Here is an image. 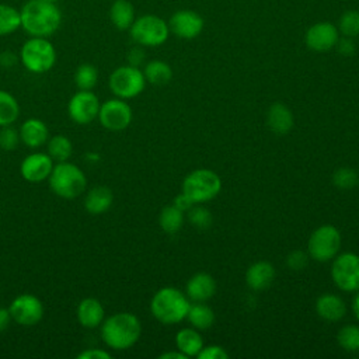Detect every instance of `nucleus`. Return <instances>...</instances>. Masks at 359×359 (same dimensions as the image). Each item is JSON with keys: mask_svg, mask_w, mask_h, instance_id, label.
Returning <instances> with one entry per match:
<instances>
[{"mask_svg": "<svg viewBox=\"0 0 359 359\" xmlns=\"http://www.w3.org/2000/svg\"><path fill=\"white\" fill-rule=\"evenodd\" d=\"M21 28L29 36L48 38L62 24V11L53 1L28 0L20 10Z\"/></svg>", "mask_w": 359, "mask_h": 359, "instance_id": "f257e3e1", "label": "nucleus"}, {"mask_svg": "<svg viewBox=\"0 0 359 359\" xmlns=\"http://www.w3.org/2000/svg\"><path fill=\"white\" fill-rule=\"evenodd\" d=\"M100 327L104 344L114 351L132 348L142 334V324L139 318L129 311H119L104 318Z\"/></svg>", "mask_w": 359, "mask_h": 359, "instance_id": "f03ea898", "label": "nucleus"}, {"mask_svg": "<svg viewBox=\"0 0 359 359\" xmlns=\"http://www.w3.org/2000/svg\"><path fill=\"white\" fill-rule=\"evenodd\" d=\"M189 299L180 289L165 286L158 289L150 302L153 317L163 324H177L187 318L189 310Z\"/></svg>", "mask_w": 359, "mask_h": 359, "instance_id": "7ed1b4c3", "label": "nucleus"}, {"mask_svg": "<svg viewBox=\"0 0 359 359\" xmlns=\"http://www.w3.org/2000/svg\"><path fill=\"white\" fill-rule=\"evenodd\" d=\"M48 181L52 192L65 199H74L87 188L86 174L69 160L55 163Z\"/></svg>", "mask_w": 359, "mask_h": 359, "instance_id": "20e7f679", "label": "nucleus"}, {"mask_svg": "<svg viewBox=\"0 0 359 359\" xmlns=\"http://www.w3.org/2000/svg\"><path fill=\"white\" fill-rule=\"evenodd\" d=\"M22 66L35 74L49 72L56 63V49L48 38L31 36L20 49Z\"/></svg>", "mask_w": 359, "mask_h": 359, "instance_id": "39448f33", "label": "nucleus"}, {"mask_svg": "<svg viewBox=\"0 0 359 359\" xmlns=\"http://www.w3.org/2000/svg\"><path fill=\"white\" fill-rule=\"evenodd\" d=\"M222 189L219 174L209 168H196L191 171L182 181V192L188 195L194 203H202L213 199Z\"/></svg>", "mask_w": 359, "mask_h": 359, "instance_id": "423d86ee", "label": "nucleus"}, {"mask_svg": "<svg viewBox=\"0 0 359 359\" xmlns=\"http://www.w3.org/2000/svg\"><path fill=\"white\" fill-rule=\"evenodd\" d=\"M130 38L140 46L163 45L170 35L168 24L156 14H143L135 18L129 28Z\"/></svg>", "mask_w": 359, "mask_h": 359, "instance_id": "0eeeda50", "label": "nucleus"}, {"mask_svg": "<svg viewBox=\"0 0 359 359\" xmlns=\"http://www.w3.org/2000/svg\"><path fill=\"white\" fill-rule=\"evenodd\" d=\"M342 237L339 230L332 224L317 227L307 241L309 257L318 262H328L339 252Z\"/></svg>", "mask_w": 359, "mask_h": 359, "instance_id": "6e6552de", "label": "nucleus"}, {"mask_svg": "<svg viewBox=\"0 0 359 359\" xmlns=\"http://www.w3.org/2000/svg\"><path fill=\"white\" fill-rule=\"evenodd\" d=\"M111 93L122 100L137 97L146 86L143 70L132 65H123L116 67L108 79Z\"/></svg>", "mask_w": 359, "mask_h": 359, "instance_id": "1a4fd4ad", "label": "nucleus"}, {"mask_svg": "<svg viewBox=\"0 0 359 359\" xmlns=\"http://www.w3.org/2000/svg\"><path fill=\"white\" fill-rule=\"evenodd\" d=\"M331 278L342 292L359 290V255L353 252L337 254L332 259Z\"/></svg>", "mask_w": 359, "mask_h": 359, "instance_id": "9d476101", "label": "nucleus"}, {"mask_svg": "<svg viewBox=\"0 0 359 359\" xmlns=\"http://www.w3.org/2000/svg\"><path fill=\"white\" fill-rule=\"evenodd\" d=\"M132 108L122 98H111L101 104L98 112L100 123L108 130H123L132 122Z\"/></svg>", "mask_w": 359, "mask_h": 359, "instance_id": "9b49d317", "label": "nucleus"}, {"mask_svg": "<svg viewBox=\"0 0 359 359\" xmlns=\"http://www.w3.org/2000/svg\"><path fill=\"white\" fill-rule=\"evenodd\" d=\"M13 321L20 325L31 327L38 324L45 313L43 303L39 297L31 293H22L17 296L8 306Z\"/></svg>", "mask_w": 359, "mask_h": 359, "instance_id": "f8f14e48", "label": "nucleus"}, {"mask_svg": "<svg viewBox=\"0 0 359 359\" xmlns=\"http://www.w3.org/2000/svg\"><path fill=\"white\" fill-rule=\"evenodd\" d=\"M101 102L91 90H79L67 104L70 119L79 125H87L98 118Z\"/></svg>", "mask_w": 359, "mask_h": 359, "instance_id": "ddd939ff", "label": "nucleus"}, {"mask_svg": "<svg viewBox=\"0 0 359 359\" xmlns=\"http://www.w3.org/2000/svg\"><path fill=\"white\" fill-rule=\"evenodd\" d=\"M170 32L182 39H194L203 29V18L192 10H178L168 20Z\"/></svg>", "mask_w": 359, "mask_h": 359, "instance_id": "4468645a", "label": "nucleus"}, {"mask_svg": "<svg viewBox=\"0 0 359 359\" xmlns=\"http://www.w3.org/2000/svg\"><path fill=\"white\" fill-rule=\"evenodd\" d=\"M338 39H339L338 28L328 21L313 24L304 34V42L307 48L314 52H327L335 48V43Z\"/></svg>", "mask_w": 359, "mask_h": 359, "instance_id": "2eb2a0df", "label": "nucleus"}, {"mask_svg": "<svg viewBox=\"0 0 359 359\" xmlns=\"http://www.w3.org/2000/svg\"><path fill=\"white\" fill-rule=\"evenodd\" d=\"M53 165L55 161L48 153L34 151L21 161L20 172L25 181L38 184L49 178Z\"/></svg>", "mask_w": 359, "mask_h": 359, "instance_id": "dca6fc26", "label": "nucleus"}, {"mask_svg": "<svg viewBox=\"0 0 359 359\" xmlns=\"http://www.w3.org/2000/svg\"><path fill=\"white\" fill-rule=\"evenodd\" d=\"M18 132L21 142L29 149H39L49 139V129L46 123L38 118L25 119Z\"/></svg>", "mask_w": 359, "mask_h": 359, "instance_id": "f3484780", "label": "nucleus"}, {"mask_svg": "<svg viewBox=\"0 0 359 359\" xmlns=\"http://www.w3.org/2000/svg\"><path fill=\"white\" fill-rule=\"evenodd\" d=\"M76 316L79 323L88 330H94L100 327L105 318V310L102 303L95 297L83 299L76 310Z\"/></svg>", "mask_w": 359, "mask_h": 359, "instance_id": "a211bd4d", "label": "nucleus"}, {"mask_svg": "<svg viewBox=\"0 0 359 359\" xmlns=\"http://www.w3.org/2000/svg\"><path fill=\"white\" fill-rule=\"evenodd\" d=\"M185 293L192 302H206L216 293V280L206 272L195 273L189 278Z\"/></svg>", "mask_w": 359, "mask_h": 359, "instance_id": "6ab92c4d", "label": "nucleus"}, {"mask_svg": "<svg viewBox=\"0 0 359 359\" xmlns=\"http://www.w3.org/2000/svg\"><path fill=\"white\" fill-rule=\"evenodd\" d=\"M316 313L325 321H339L346 314V306L338 294L324 293L316 300Z\"/></svg>", "mask_w": 359, "mask_h": 359, "instance_id": "aec40b11", "label": "nucleus"}, {"mask_svg": "<svg viewBox=\"0 0 359 359\" xmlns=\"http://www.w3.org/2000/svg\"><path fill=\"white\" fill-rule=\"evenodd\" d=\"M273 278H275V269L272 264L266 261H258L250 265L245 272V283L254 292L266 289L272 283Z\"/></svg>", "mask_w": 359, "mask_h": 359, "instance_id": "412c9836", "label": "nucleus"}, {"mask_svg": "<svg viewBox=\"0 0 359 359\" xmlns=\"http://www.w3.org/2000/svg\"><path fill=\"white\" fill-rule=\"evenodd\" d=\"M114 202V194L108 187L98 185L91 188L84 199V209L90 215H102L105 213Z\"/></svg>", "mask_w": 359, "mask_h": 359, "instance_id": "4be33fe9", "label": "nucleus"}, {"mask_svg": "<svg viewBox=\"0 0 359 359\" xmlns=\"http://www.w3.org/2000/svg\"><path fill=\"white\" fill-rule=\"evenodd\" d=\"M266 123L273 133L286 135L293 126V114L286 105L280 102L272 104L268 109Z\"/></svg>", "mask_w": 359, "mask_h": 359, "instance_id": "5701e85b", "label": "nucleus"}, {"mask_svg": "<svg viewBox=\"0 0 359 359\" xmlns=\"http://www.w3.org/2000/svg\"><path fill=\"white\" fill-rule=\"evenodd\" d=\"M135 7L129 0H115L109 7V20L119 31H126L133 24Z\"/></svg>", "mask_w": 359, "mask_h": 359, "instance_id": "b1692460", "label": "nucleus"}, {"mask_svg": "<svg viewBox=\"0 0 359 359\" xmlns=\"http://www.w3.org/2000/svg\"><path fill=\"white\" fill-rule=\"evenodd\" d=\"M177 349L185 356H196L203 346V339L196 328H181L175 335Z\"/></svg>", "mask_w": 359, "mask_h": 359, "instance_id": "393cba45", "label": "nucleus"}, {"mask_svg": "<svg viewBox=\"0 0 359 359\" xmlns=\"http://www.w3.org/2000/svg\"><path fill=\"white\" fill-rule=\"evenodd\" d=\"M143 74L147 83L154 86L167 84L172 77L171 66L164 60H150L143 69Z\"/></svg>", "mask_w": 359, "mask_h": 359, "instance_id": "a878e982", "label": "nucleus"}, {"mask_svg": "<svg viewBox=\"0 0 359 359\" xmlns=\"http://www.w3.org/2000/svg\"><path fill=\"white\" fill-rule=\"evenodd\" d=\"M187 318L194 328L208 330L215 323V313L209 306L203 304V302H195L189 306Z\"/></svg>", "mask_w": 359, "mask_h": 359, "instance_id": "bb28decb", "label": "nucleus"}, {"mask_svg": "<svg viewBox=\"0 0 359 359\" xmlns=\"http://www.w3.org/2000/svg\"><path fill=\"white\" fill-rule=\"evenodd\" d=\"M48 144V154L55 163L67 161L73 153V146L69 137L65 135H55L46 142Z\"/></svg>", "mask_w": 359, "mask_h": 359, "instance_id": "cd10ccee", "label": "nucleus"}, {"mask_svg": "<svg viewBox=\"0 0 359 359\" xmlns=\"http://www.w3.org/2000/svg\"><path fill=\"white\" fill-rule=\"evenodd\" d=\"M20 115V105L14 95L0 90V126L13 125Z\"/></svg>", "mask_w": 359, "mask_h": 359, "instance_id": "c85d7f7f", "label": "nucleus"}, {"mask_svg": "<svg viewBox=\"0 0 359 359\" xmlns=\"http://www.w3.org/2000/svg\"><path fill=\"white\" fill-rule=\"evenodd\" d=\"M158 224L165 233H177L184 224V212L174 205L165 206L158 215Z\"/></svg>", "mask_w": 359, "mask_h": 359, "instance_id": "c756f323", "label": "nucleus"}, {"mask_svg": "<svg viewBox=\"0 0 359 359\" xmlns=\"http://www.w3.org/2000/svg\"><path fill=\"white\" fill-rule=\"evenodd\" d=\"M21 28L20 10L0 3V36L10 35Z\"/></svg>", "mask_w": 359, "mask_h": 359, "instance_id": "7c9ffc66", "label": "nucleus"}, {"mask_svg": "<svg viewBox=\"0 0 359 359\" xmlns=\"http://www.w3.org/2000/svg\"><path fill=\"white\" fill-rule=\"evenodd\" d=\"M73 79L79 90H93L98 81V70L91 63H83L76 69Z\"/></svg>", "mask_w": 359, "mask_h": 359, "instance_id": "2f4dec72", "label": "nucleus"}, {"mask_svg": "<svg viewBox=\"0 0 359 359\" xmlns=\"http://www.w3.org/2000/svg\"><path fill=\"white\" fill-rule=\"evenodd\" d=\"M337 342L346 352H358L359 351V325L348 324L339 328L337 334Z\"/></svg>", "mask_w": 359, "mask_h": 359, "instance_id": "473e14b6", "label": "nucleus"}, {"mask_svg": "<svg viewBox=\"0 0 359 359\" xmlns=\"http://www.w3.org/2000/svg\"><path fill=\"white\" fill-rule=\"evenodd\" d=\"M338 31L344 36L356 38L359 35V11L348 10L345 11L338 21Z\"/></svg>", "mask_w": 359, "mask_h": 359, "instance_id": "72a5a7b5", "label": "nucleus"}, {"mask_svg": "<svg viewBox=\"0 0 359 359\" xmlns=\"http://www.w3.org/2000/svg\"><path fill=\"white\" fill-rule=\"evenodd\" d=\"M332 182L339 189H352L359 184V175L349 167H341L332 174Z\"/></svg>", "mask_w": 359, "mask_h": 359, "instance_id": "f704fd0d", "label": "nucleus"}, {"mask_svg": "<svg viewBox=\"0 0 359 359\" xmlns=\"http://www.w3.org/2000/svg\"><path fill=\"white\" fill-rule=\"evenodd\" d=\"M188 220L194 227L205 230V229H209L212 226L213 217H212V213H210L209 209H206L203 206H195L194 205L188 210Z\"/></svg>", "mask_w": 359, "mask_h": 359, "instance_id": "c9c22d12", "label": "nucleus"}, {"mask_svg": "<svg viewBox=\"0 0 359 359\" xmlns=\"http://www.w3.org/2000/svg\"><path fill=\"white\" fill-rule=\"evenodd\" d=\"M20 142H21L20 132L15 128H13L11 125L0 126V147L3 150H7V151L15 150Z\"/></svg>", "mask_w": 359, "mask_h": 359, "instance_id": "e433bc0d", "label": "nucleus"}, {"mask_svg": "<svg viewBox=\"0 0 359 359\" xmlns=\"http://www.w3.org/2000/svg\"><path fill=\"white\" fill-rule=\"evenodd\" d=\"M309 262V254L302 250H294L286 257V265L292 271H303Z\"/></svg>", "mask_w": 359, "mask_h": 359, "instance_id": "4c0bfd02", "label": "nucleus"}, {"mask_svg": "<svg viewBox=\"0 0 359 359\" xmlns=\"http://www.w3.org/2000/svg\"><path fill=\"white\" fill-rule=\"evenodd\" d=\"M196 358H199V359H227L229 353L220 345H208V346H202V349L199 351Z\"/></svg>", "mask_w": 359, "mask_h": 359, "instance_id": "58836bf2", "label": "nucleus"}, {"mask_svg": "<svg viewBox=\"0 0 359 359\" xmlns=\"http://www.w3.org/2000/svg\"><path fill=\"white\" fill-rule=\"evenodd\" d=\"M77 359H111V353L101 348H88L81 351Z\"/></svg>", "mask_w": 359, "mask_h": 359, "instance_id": "ea45409f", "label": "nucleus"}, {"mask_svg": "<svg viewBox=\"0 0 359 359\" xmlns=\"http://www.w3.org/2000/svg\"><path fill=\"white\" fill-rule=\"evenodd\" d=\"M335 48L338 50V53L344 55V56H351L355 53V42H353V38H348V36H344V38H339L335 43Z\"/></svg>", "mask_w": 359, "mask_h": 359, "instance_id": "a19ab883", "label": "nucleus"}, {"mask_svg": "<svg viewBox=\"0 0 359 359\" xmlns=\"http://www.w3.org/2000/svg\"><path fill=\"white\" fill-rule=\"evenodd\" d=\"M128 62H129V65L136 66V67H139V66L144 62V52H143V49H142L140 45L132 48V49L128 52Z\"/></svg>", "mask_w": 359, "mask_h": 359, "instance_id": "79ce46f5", "label": "nucleus"}, {"mask_svg": "<svg viewBox=\"0 0 359 359\" xmlns=\"http://www.w3.org/2000/svg\"><path fill=\"white\" fill-rule=\"evenodd\" d=\"M172 205H174L175 208H178L180 210H182V212H188L195 203H194V201H192L188 195H185L184 192H181L180 195L175 196Z\"/></svg>", "mask_w": 359, "mask_h": 359, "instance_id": "37998d69", "label": "nucleus"}, {"mask_svg": "<svg viewBox=\"0 0 359 359\" xmlns=\"http://www.w3.org/2000/svg\"><path fill=\"white\" fill-rule=\"evenodd\" d=\"M11 321H13V318H11L8 307L7 309L6 307H0V332L7 330Z\"/></svg>", "mask_w": 359, "mask_h": 359, "instance_id": "c03bdc74", "label": "nucleus"}, {"mask_svg": "<svg viewBox=\"0 0 359 359\" xmlns=\"http://www.w3.org/2000/svg\"><path fill=\"white\" fill-rule=\"evenodd\" d=\"M187 358L188 356H185L181 351H168L158 355V359H187Z\"/></svg>", "mask_w": 359, "mask_h": 359, "instance_id": "a18cd8bd", "label": "nucleus"}, {"mask_svg": "<svg viewBox=\"0 0 359 359\" xmlns=\"http://www.w3.org/2000/svg\"><path fill=\"white\" fill-rule=\"evenodd\" d=\"M352 310H353V314H355L356 320L359 321V290H356V293L352 299Z\"/></svg>", "mask_w": 359, "mask_h": 359, "instance_id": "49530a36", "label": "nucleus"}, {"mask_svg": "<svg viewBox=\"0 0 359 359\" xmlns=\"http://www.w3.org/2000/svg\"><path fill=\"white\" fill-rule=\"evenodd\" d=\"M46 1H53V3H56L57 0H46Z\"/></svg>", "mask_w": 359, "mask_h": 359, "instance_id": "de8ad7c7", "label": "nucleus"}]
</instances>
